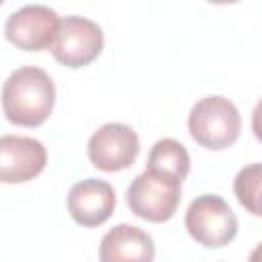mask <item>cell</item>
Returning <instances> with one entry per match:
<instances>
[{"mask_svg":"<svg viewBox=\"0 0 262 262\" xmlns=\"http://www.w3.org/2000/svg\"><path fill=\"white\" fill-rule=\"evenodd\" d=\"M55 106V84L37 66L16 68L2 84L4 117L16 127L43 125Z\"/></svg>","mask_w":262,"mask_h":262,"instance_id":"obj_1","label":"cell"},{"mask_svg":"<svg viewBox=\"0 0 262 262\" xmlns=\"http://www.w3.org/2000/svg\"><path fill=\"white\" fill-rule=\"evenodd\" d=\"M186 123L190 137L201 147L211 151L231 147L242 131V115L237 106L221 94H211L196 100Z\"/></svg>","mask_w":262,"mask_h":262,"instance_id":"obj_2","label":"cell"},{"mask_svg":"<svg viewBox=\"0 0 262 262\" xmlns=\"http://www.w3.org/2000/svg\"><path fill=\"white\" fill-rule=\"evenodd\" d=\"M125 196L135 217L149 223H164L174 217L180 205L182 182L172 174L145 168L131 180Z\"/></svg>","mask_w":262,"mask_h":262,"instance_id":"obj_3","label":"cell"},{"mask_svg":"<svg viewBox=\"0 0 262 262\" xmlns=\"http://www.w3.org/2000/svg\"><path fill=\"white\" fill-rule=\"evenodd\" d=\"M184 227L196 244L215 250L233 242L237 235V217L223 196L207 192L188 205Z\"/></svg>","mask_w":262,"mask_h":262,"instance_id":"obj_4","label":"cell"},{"mask_svg":"<svg viewBox=\"0 0 262 262\" xmlns=\"http://www.w3.org/2000/svg\"><path fill=\"white\" fill-rule=\"evenodd\" d=\"M104 47V33L98 23L86 16H66L59 20L55 41L51 45V55L66 68H84L90 66Z\"/></svg>","mask_w":262,"mask_h":262,"instance_id":"obj_5","label":"cell"},{"mask_svg":"<svg viewBox=\"0 0 262 262\" xmlns=\"http://www.w3.org/2000/svg\"><path fill=\"white\" fill-rule=\"evenodd\" d=\"M88 160L102 172H121L135 164L139 156V137L125 123H104L88 139Z\"/></svg>","mask_w":262,"mask_h":262,"instance_id":"obj_6","label":"cell"},{"mask_svg":"<svg viewBox=\"0 0 262 262\" xmlns=\"http://www.w3.org/2000/svg\"><path fill=\"white\" fill-rule=\"evenodd\" d=\"M59 16L45 4H27L14 10L4 23V37L10 45L23 51H45L51 49Z\"/></svg>","mask_w":262,"mask_h":262,"instance_id":"obj_7","label":"cell"},{"mask_svg":"<svg viewBox=\"0 0 262 262\" xmlns=\"http://www.w3.org/2000/svg\"><path fill=\"white\" fill-rule=\"evenodd\" d=\"M47 164L45 145L27 135H0V182L20 184L37 178Z\"/></svg>","mask_w":262,"mask_h":262,"instance_id":"obj_8","label":"cell"},{"mask_svg":"<svg viewBox=\"0 0 262 262\" xmlns=\"http://www.w3.org/2000/svg\"><path fill=\"white\" fill-rule=\"evenodd\" d=\"M117 207L115 188L100 178H86L72 184L68 192V213L82 227H98L111 219Z\"/></svg>","mask_w":262,"mask_h":262,"instance_id":"obj_9","label":"cell"},{"mask_svg":"<svg viewBox=\"0 0 262 262\" xmlns=\"http://www.w3.org/2000/svg\"><path fill=\"white\" fill-rule=\"evenodd\" d=\"M154 258L156 244L151 235L137 225L119 223L100 239V262H154Z\"/></svg>","mask_w":262,"mask_h":262,"instance_id":"obj_10","label":"cell"},{"mask_svg":"<svg viewBox=\"0 0 262 262\" xmlns=\"http://www.w3.org/2000/svg\"><path fill=\"white\" fill-rule=\"evenodd\" d=\"M145 168L172 174L174 178H178L182 182L190 172V156L180 141H176L172 137H164L151 145Z\"/></svg>","mask_w":262,"mask_h":262,"instance_id":"obj_11","label":"cell"},{"mask_svg":"<svg viewBox=\"0 0 262 262\" xmlns=\"http://www.w3.org/2000/svg\"><path fill=\"white\" fill-rule=\"evenodd\" d=\"M260 182H262V166L258 162L244 166L235 178H233V192L244 209H248L252 215L260 217Z\"/></svg>","mask_w":262,"mask_h":262,"instance_id":"obj_12","label":"cell"}]
</instances>
